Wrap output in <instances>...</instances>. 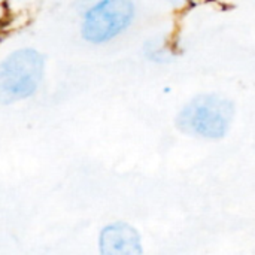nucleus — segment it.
I'll return each mask as SVG.
<instances>
[{
	"mask_svg": "<svg viewBox=\"0 0 255 255\" xmlns=\"http://www.w3.org/2000/svg\"><path fill=\"white\" fill-rule=\"evenodd\" d=\"M235 115L233 105L215 94H202L188 102L176 117V127L190 136L221 139L227 134Z\"/></svg>",
	"mask_w": 255,
	"mask_h": 255,
	"instance_id": "f257e3e1",
	"label": "nucleus"
},
{
	"mask_svg": "<svg viewBox=\"0 0 255 255\" xmlns=\"http://www.w3.org/2000/svg\"><path fill=\"white\" fill-rule=\"evenodd\" d=\"M43 75V57L34 49H18L0 63V102L30 97Z\"/></svg>",
	"mask_w": 255,
	"mask_h": 255,
	"instance_id": "f03ea898",
	"label": "nucleus"
},
{
	"mask_svg": "<svg viewBox=\"0 0 255 255\" xmlns=\"http://www.w3.org/2000/svg\"><path fill=\"white\" fill-rule=\"evenodd\" d=\"M134 15L130 0H100L88 9L82 21V37L91 43H103L124 31Z\"/></svg>",
	"mask_w": 255,
	"mask_h": 255,
	"instance_id": "7ed1b4c3",
	"label": "nucleus"
},
{
	"mask_svg": "<svg viewBox=\"0 0 255 255\" xmlns=\"http://www.w3.org/2000/svg\"><path fill=\"white\" fill-rule=\"evenodd\" d=\"M100 253L105 255H136L142 253L137 232L126 223H114L100 235Z\"/></svg>",
	"mask_w": 255,
	"mask_h": 255,
	"instance_id": "20e7f679",
	"label": "nucleus"
}]
</instances>
